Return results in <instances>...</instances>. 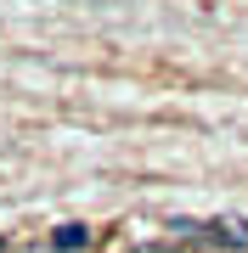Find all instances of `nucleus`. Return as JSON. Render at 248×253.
<instances>
[{
	"instance_id": "7ed1b4c3",
	"label": "nucleus",
	"mask_w": 248,
	"mask_h": 253,
	"mask_svg": "<svg viewBox=\"0 0 248 253\" xmlns=\"http://www.w3.org/2000/svg\"><path fill=\"white\" fill-rule=\"evenodd\" d=\"M130 253H175L169 242H141V248H130Z\"/></svg>"
},
{
	"instance_id": "39448f33",
	"label": "nucleus",
	"mask_w": 248,
	"mask_h": 253,
	"mask_svg": "<svg viewBox=\"0 0 248 253\" xmlns=\"http://www.w3.org/2000/svg\"><path fill=\"white\" fill-rule=\"evenodd\" d=\"M34 253H40V248H34ZM46 253H56V248H46Z\"/></svg>"
},
{
	"instance_id": "f03ea898",
	"label": "nucleus",
	"mask_w": 248,
	"mask_h": 253,
	"mask_svg": "<svg viewBox=\"0 0 248 253\" xmlns=\"http://www.w3.org/2000/svg\"><path fill=\"white\" fill-rule=\"evenodd\" d=\"M51 248H56V253H79V248H91V225H56V231H51Z\"/></svg>"
},
{
	"instance_id": "f257e3e1",
	"label": "nucleus",
	"mask_w": 248,
	"mask_h": 253,
	"mask_svg": "<svg viewBox=\"0 0 248 253\" xmlns=\"http://www.w3.org/2000/svg\"><path fill=\"white\" fill-rule=\"evenodd\" d=\"M203 236H209L214 248H231V253H248V219H209V225H203Z\"/></svg>"
},
{
	"instance_id": "20e7f679",
	"label": "nucleus",
	"mask_w": 248,
	"mask_h": 253,
	"mask_svg": "<svg viewBox=\"0 0 248 253\" xmlns=\"http://www.w3.org/2000/svg\"><path fill=\"white\" fill-rule=\"evenodd\" d=\"M0 253H11V242H0Z\"/></svg>"
}]
</instances>
